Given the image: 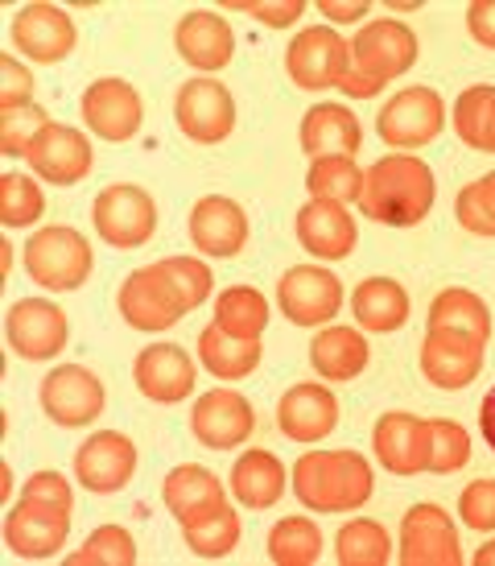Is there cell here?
<instances>
[{"label": "cell", "instance_id": "21", "mask_svg": "<svg viewBox=\"0 0 495 566\" xmlns=\"http://www.w3.org/2000/svg\"><path fill=\"white\" fill-rule=\"evenodd\" d=\"M133 380H137L140 397H149L157 406H178L194 394L199 368L190 360V352L178 344H149L137 352L133 360Z\"/></svg>", "mask_w": 495, "mask_h": 566}, {"label": "cell", "instance_id": "34", "mask_svg": "<svg viewBox=\"0 0 495 566\" xmlns=\"http://www.w3.org/2000/svg\"><path fill=\"white\" fill-rule=\"evenodd\" d=\"M182 537H186V551L194 554V558H207V563H215V558H228V554L240 546V537H244V517L232 509V501L211 509V513H202V517H190L182 521Z\"/></svg>", "mask_w": 495, "mask_h": 566}, {"label": "cell", "instance_id": "1", "mask_svg": "<svg viewBox=\"0 0 495 566\" xmlns=\"http://www.w3.org/2000/svg\"><path fill=\"white\" fill-rule=\"evenodd\" d=\"M433 199H438V182H433L430 161H421L418 154H385L364 170L359 211L371 223L418 228L430 216Z\"/></svg>", "mask_w": 495, "mask_h": 566}, {"label": "cell", "instance_id": "23", "mask_svg": "<svg viewBox=\"0 0 495 566\" xmlns=\"http://www.w3.org/2000/svg\"><path fill=\"white\" fill-rule=\"evenodd\" d=\"M483 347L471 335L459 331H425L421 339V377L430 380L433 389H466L475 385V377L483 373Z\"/></svg>", "mask_w": 495, "mask_h": 566}, {"label": "cell", "instance_id": "18", "mask_svg": "<svg viewBox=\"0 0 495 566\" xmlns=\"http://www.w3.org/2000/svg\"><path fill=\"white\" fill-rule=\"evenodd\" d=\"M78 112L99 142L108 145H124L133 142L145 125V99L128 80H95L83 99H78Z\"/></svg>", "mask_w": 495, "mask_h": 566}, {"label": "cell", "instance_id": "15", "mask_svg": "<svg viewBox=\"0 0 495 566\" xmlns=\"http://www.w3.org/2000/svg\"><path fill=\"white\" fill-rule=\"evenodd\" d=\"M252 430H256L252 401L240 389H228V385L207 389L190 409V434L207 451H235L252 439Z\"/></svg>", "mask_w": 495, "mask_h": 566}, {"label": "cell", "instance_id": "29", "mask_svg": "<svg viewBox=\"0 0 495 566\" xmlns=\"http://www.w3.org/2000/svg\"><path fill=\"white\" fill-rule=\"evenodd\" d=\"M351 311H356L359 331L368 335H392L409 323V290H404L397 277H364L351 294Z\"/></svg>", "mask_w": 495, "mask_h": 566}, {"label": "cell", "instance_id": "30", "mask_svg": "<svg viewBox=\"0 0 495 566\" xmlns=\"http://www.w3.org/2000/svg\"><path fill=\"white\" fill-rule=\"evenodd\" d=\"M289 492V472L273 451H244L232 463V496L252 513L273 509Z\"/></svg>", "mask_w": 495, "mask_h": 566}, {"label": "cell", "instance_id": "52", "mask_svg": "<svg viewBox=\"0 0 495 566\" xmlns=\"http://www.w3.org/2000/svg\"><path fill=\"white\" fill-rule=\"evenodd\" d=\"M480 430H483V439H487V447L495 451V389L487 397H483V406H480Z\"/></svg>", "mask_w": 495, "mask_h": 566}, {"label": "cell", "instance_id": "50", "mask_svg": "<svg viewBox=\"0 0 495 566\" xmlns=\"http://www.w3.org/2000/svg\"><path fill=\"white\" fill-rule=\"evenodd\" d=\"M466 33H471L483 50H495V0L466 4Z\"/></svg>", "mask_w": 495, "mask_h": 566}, {"label": "cell", "instance_id": "6", "mask_svg": "<svg viewBox=\"0 0 495 566\" xmlns=\"http://www.w3.org/2000/svg\"><path fill=\"white\" fill-rule=\"evenodd\" d=\"M446 128V99L433 92V87H404L388 99L380 116H376V133L388 149L409 154V149H425L442 137Z\"/></svg>", "mask_w": 495, "mask_h": 566}, {"label": "cell", "instance_id": "14", "mask_svg": "<svg viewBox=\"0 0 495 566\" xmlns=\"http://www.w3.org/2000/svg\"><path fill=\"white\" fill-rule=\"evenodd\" d=\"M277 306L294 327H330L343 311V282L326 265H294L281 273Z\"/></svg>", "mask_w": 495, "mask_h": 566}, {"label": "cell", "instance_id": "13", "mask_svg": "<svg viewBox=\"0 0 495 566\" xmlns=\"http://www.w3.org/2000/svg\"><path fill=\"white\" fill-rule=\"evenodd\" d=\"M9 38H13L17 54H25L33 66H54L75 54L78 25L66 9L50 4V0H38V4L17 9L13 25H9Z\"/></svg>", "mask_w": 495, "mask_h": 566}, {"label": "cell", "instance_id": "5", "mask_svg": "<svg viewBox=\"0 0 495 566\" xmlns=\"http://www.w3.org/2000/svg\"><path fill=\"white\" fill-rule=\"evenodd\" d=\"M285 75L297 92H330L351 75V42L330 25H306L285 46Z\"/></svg>", "mask_w": 495, "mask_h": 566}, {"label": "cell", "instance_id": "42", "mask_svg": "<svg viewBox=\"0 0 495 566\" xmlns=\"http://www.w3.org/2000/svg\"><path fill=\"white\" fill-rule=\"evenodd\" d=\"M46 211V195L33 174H4L0 178V223L4 228H33Z\"/></svg>", "mask_w": 495, "mask_h": 566}, {"label": "cell", "instance_id": "12", "mask_svg": "<svg viewBox=\"0 0 495 566\" xmlns=\"http://www.w3.org/2000/svg\"><path fill=\"white\" fill-rule=\"evenodd\" d=\"M4 339L21 360L42 364L54 360L71 344V318L59 302L50 298H21L4 315Z\"/></svg>", "mask_w": 495, "mask_h": 566}, {"label": "cell", "instance_id": "7", "mask_svg": "<svg viewBox=\"0 0 495 566\" xmlns=\"http://www.w3.org/2000/svg\"><path fill=\"white\" fill-rule=\"evenodd\" d=\"M418 63V33L397 17H376L351 38V71L359 80L388 87Z\"/></svg>", "mask_w": 495, "mask_h": 566}, {"label": "cell", "instance_id": "47", "mask_svg": "<svg viewBox=\"0 0 495 566\" xmlns=\"http://www.w3.org/2000/svg\"><path fill=\"white\" fill-rule=\"evenodd\" d=\"M459 517L475 534H495V480H475L459 496Z\"/></svg>", "mask_w": 495, "mask_h": 566}, {"label": "cell", "instance_id": "33", "mask_svg": "<svg viewBox=\"0 0 495 566\" xmlns=\"http://www.w3.org/2000/svg\"><path fill=\"white\" fill-rule=\"evenodd\" d=\"M492 327H495L492 311H487V302H483L475 290L450 285V290H442V294L430 302V323H425V331H459V335H471V339L487 344V339H492Z\"/></svg>", "mask_w": 495, "mask_h": 566}, {"label": "cell", "instance_id": "41", "mask_svg": "<svg viewBox=\"0 0 495 566\" xmlns=\"http://www.w3.org/2000/svg\"><path fill=\"white\" fill-rule=\"evenodd\" d=\"M137 542L124 525H99L78 551L66 554V566H137Z\"/></svg>", "mask_w": 495, "mask_h": 566}, {"label": "cell", "instance_id": "39", "mask_svg": "<svg viewBox=\"0 0 495 566\" xmlns=\"http://www.w3.org/2000/svg\"><path fill=\"white\" fill-rule=\"evenodd\" d=\"M306 190H309V199H330V203L351 207V203H359V195H364V170H359L356 158L309 161Z\"/></svg>", "mask_w": 495, "mask_h": 566}, {"label": "cell", "instance_id": "53", "mask_svg": "<svg viewBox=\"0 0 495 566\" xmlns=\"http://www.w3.org/2000/svg\"><path fill=\"white\" fill-rule=\"evenodd\" d=\"M471 563H475V566H495V542H483L480 551L471 554Z\"/></svg>", "mask_w": 495, "mask_h": 566}, {"label": "cell", "instance_id": "45", "mask_svg": "<svg viewBox=\"0 0 495 566\" xmlns=\"http://www.w3.org/2000/svg\"><path fill=\"white\" fill-rule=\"evenodd\" d=\"M50 125L42 108H21V112H0V154L4 158H25L33 137Z\"/></svg>", "mask_w": 495, "mask_h": 566}, {"label": "cell", "instance_id": "8", "mask_svg": "<svg viewBox=\"0 0 495 566\" xmlns=\"http://www.w3.org/2000/svg\"><path fill=\"white\" fill-rule=\"evenodd\" d=\"M173 120L178 133L194 145H219L235 133V99L228 83L211 75L186 80L173 95Z\"/></svg>", "mask_w": 495, "mask_h": 566}, {"label": "cell", "instance_id": "40", "mask_svg": "<svg viewBox=\"0 0 495 566\" xmlns=\"http://www.w3.org/2000/svg\"><path fill=\"white\" fill-rule=\"evenodd\" d=\"M471 463V434L450 418H425V472L450 475Z\"/></svg>", "mask_w": 495, "mask_h": 566}, {"label": "cell", "instance_id": "24", "mask_svg": "<svg viewBox=\"0 0 495 566\" xmlns=\"http://www.w3.org/2000/svg\"><path fill=\"white\" fill-rule=\"evenodd\" d=\"M339 397L330 394L326 385H314V380H302L294 389H285L277 401V430L289 442H323L330 439V430L339 426Z\"/></svg>", "mask_w": 495, "mask_h": 566}, {"label": "cell", "instance_id": "51", "mask_svg": "<svg viewBox=\"0 0 495 566\" xmlns=\"http://www.w3.org/2000/svg\"><path fill=\"white\" fill-rule=\"evenodd\" d=\"M318 13L326 17V21H364V17L371 13V0H318Z\"/></svg>", "mask_w": 495, "mask_h": 566}, {"label": "cell", "instance_id": "19", "mask_svg": "<svg viewBox=\"0 0 495 566\" xmlns=\"http://www.w3.org/2000/svg\"><path fill=\"white\" fill-rule=\"evenodd\" d=\"M133 475H137V442L124 430H95L75 451V484L95 496L120 492L133 484Z\"/></svg>", "mask_w": 495, "mask_h": 566}, {"label": "cell", "instance_id": "4", "mask_svg": "<svg viewBox=\"0 0 495 566\" xmlns=\"http://www.w3.org/2000/svg\"><path fill=\"white\" fill-rule=\"evenodd\" d=\"M92 223L99 240L116 252H133L149 244L157 232V199L137 182H112L95 195Z\"/></svg>", "mask_w": 495, "mask_h": 566}, {"label": "cell", "instance_id": "48", "mask_svg": "<svg viewBox=\"0 0 495 566\" xmlns=\"http://www.w3.org/2000/svg\"><path fill=\"white\" fill-rule=\"evenodd\" d=\"M232 13L256 17L268 30H289L294 21L306 17V0H264V4H247V0H232Z\"/></svg>", "mask_w": 495, "mask_h": 566}, {"label": "cell", "instance_id": "43", "mask_svg": "<svg viewBox=\"0 0 495 566\" xmlns=\"http://www.w3.org/2000/svg\"><path fill=\"white\" fill-rule=\"evenodd\" d=\"M454 220L463 223V232L480 240H495V170L466 182L454 199Z\"/></svg>", "mask_w": 495, "mask_h": 566}, {"label": "cell", "instance_id": "32", "mask_svg": "<svg viewBox=\"0 0 495 566\" xmlns=\"http://www.w3.org/2000/svg\"><path fill=\"white\" fill-rule=\"evenodd\" d=\"M264 347L261 339H235L228 331L211 323L199 331V364L215 380H244L261 368Z\"/></svg>", "mask_w": 495, "mask_h": 566}, {"label": "cell", "instance_id": "20", "mask_svg": "<svg viewBox=\"0 0 495 566\" xmlns=\"http://www.w3.org/2000/svg\"><path fill=\"white\" fill-rule=\"evenodd\" d=\"M190 244L202 256H219L232 261L247 249V211L228 195H202L199 203L190 207Z\"/></svg>", "mask_w": 495, "mask_h": 566}, {"label": "cell", "instance_id": "26", "mask_svg": "<svg viewBox=\"0 0 495 566\" xmlns=\"http://www.w3.org/2000/svg\"><path fill=\"white\" fill-rule=\"evenodd\" d=\"M376 463L392 475H421L425 472V418L392 409L371 430Z\"/></svg>", "mask_w": 495, "mask_h": 566}, {"label": "cell", "instance_id": "10", "mask_svg": "<svg viewBox=\"0 0 495 566\" xmlns=\"http://www.w3.org/2000/svg\"><path fill=\"white\" fill-rule=\"evenodd\" d=\"M38 406L50 422L62 430H78V426H92L104 406H108V389L104 380L95 377L92 368L83 364H59L54 373H46L42 389H38Z\"/></svg>", "mask_w": 495, "mask_h": 566}, {"label": "cell", "instance_id": "16", "mask_svg": "<svg viewBox=\"0 0 495 566\" xmlns=\"http://www.w3.org/2000/svg\"><path fill=\"white\" fill-rule=\"evenodd\" d=\"M25 161H30L33 178H42L50 187H78V182L92 174L95 154L83 128L50 120V125L33 137L30 149H25Z\"/></svg>", "mask_w": 495, "mask_h": 566}, {"label": "cell", "instance_id": "46", "mask_svg": "<svg viewBox=\"0 0 495 566\" xmlns=\"http://www.w3.org/2000/svg\"><path fill=\"white\" fill-rule=\"evenodd\" d=\"M33 71L17 54H0V112L33 108Z\"/></svg>", "mask_w": 495, "mask_h": 566}, {"label": "cell", "instance_id": "22", "mask_svg": "<svg viewBox=\"0 0 495 566\" xmlns=\"http://www.w3.org/2000/svg\"><path fill=\"white\" fill-rule=\"evenodd\" d=\"M173 50L186 66H194L199 75H215L235 59V33L232 21H223L215 9H190L173 25Z\"/></svg>", "mask_w": 495, "mask_h": 566}, {"label": "cell", "instance_id": "3", "mask_svg": "<svg viewBox=\"0 0 495 566\" xmlns=\"http://www.w3.org/2000/svg\"><path fill=\"white\" fill-rule=\"evenodd\" d=\"M25 273H30L33 285H42L50 294H71L78 285H87L95 269L92 244L78 228H62V223H50V228H38L25 244Z\"/></svg>", "mask_w": 495, "mask_h": 566}, {"label": "cell", "instance_id": "31", "mask_svg": "<svg viewBox=\"0 0 495 566\" xmlns=\"http://www.w3.org/2000/svg\"><path fill=\"white\" fill-rule=\"evenodd\" d=\"M161 501L170 509V517L182 525V521L202 517L219 504H228V488L219 484L215 472H207L199 463H182L161 480Z\"/></svg>", "mask_w": 495, "mask_h": 566}, {"label": "cell", "instance_id": "2", "mask_svg": "<svg viewBox=\"0 0 495 566\" xmlns=\"http://www.w3.org/2000/svg\"><path fill=\"white\" fill-rule=\"evenodd\" d=\"M289 488L309 513H356L371 501L376 475L359 451H306L294 463Z\"/></svg>", "mask_w": 495, "mask_h": 566}, {"label": "cell", "instance_id": "35", "mask_svg": "<svg viewBox=\"0 0 495 566\" xmlns=\"http://www.w3.org/2000/svg\"><path fill=\"white\" fill-rule=\"evenodd\" d=\"M454 133L466 149L475 154H495V87L492 83H475L459 95L454 104Z\"/></svg>", "mask_w": 495, "mask_h": 566}, {"label": "cell", "instance_id": "37", "mask_svg": "<svg viewBox=\"0 0 495 566\" xmlns=\"http://www.w3.org/2000/svg\"><path fill=\"white\" fill-rule=\"evenodd\" d=\"M335 563L339 566H388L392 563V534L380 521L356 517L335 534Z\"/></svg>", "mask_w": 495, "mask_h": 566}, {"label": "cell", "instance_id": "49", "mask_svg": "<svg viewBox=\"0 0 495 566\" xmlns=\"http://www.w3.org/2000/svg\"><path fill=\"white\" fill-rule=\"evenodd\" d=\"M21 496L75 513V488L66 484V475L62 472H33L30 480H25V488H21Z\"/></svg>", "mask_w": 495, "mask_h": 566}, {"label": "cell", "instance_id": "25", "mask_svg": "<svg viewBox=\"0 0 495 566\" xmlns=\"http://www.w3.org/2000/svg\"><path fill=\"white\" fill-rule=\"evenodd\" d=\"M294 232L297 244L318 261H343L359 244V228L351 220V211L343 203H330V199H309L306 207H297Z\"/></svg>", "mask_w": 495, "mask_h": 566}, {"label": "cell", "instance_id": "11", "mask_svg": "<svg viewBox=\"0 0 495 566\" xmlns=\"http://www.w3.org/2000/svg\"><path fill=\"white\" fill-rule=\"evenodd\" d=\"M116 306H120V318L133 331H145V335H157V331H170L173 323H182L190 311H186L182 294L173 290V282L154 265L133 269L120 282V294H116Z\"/></svg>", "mask_w": 495, "mask_h": 566}, {"label": "cell", "instance_id": "44", "mask_svg": "<svg viewBox=\"0 0 495 566\" xmlns=\"http://www.w3.org/2000/svg\"><path fill=\"white\" fill-rule=\"evenodd\" d=\"M157 269H161L173 282V290L182 294L186 311H199L202 302L211 298V290H215V273L202 265L199 256H166V261H157Z\"/></svg>", "mask_w": 495, "mask_h": 566}, {"label": "cell", "instance_id": "27", "mask_svg": "<svg viewBox=\"0 0 495 566\" xmlns=\"http://www.w3.org/2000/svg\"><path fill=\"white\" fill-rule=\"evenodd\" d=\"M302 154L309 161L323 158H356L364 145V125L356 120V112L343 104H314L302 116Z\"/></svg>", "mask_w": 495, "mask_h": 566}, {"label": "cell", "instance_id": "17", "mask_svg": "<svg viewBox=\"0 0 495 566\" xmlns=\"http://www.w3.org/2000/svg\"><path fill=\"white\" fill-rule=\"evenodd\" d=\"M66 534H71V513L54 509V504L30 501V496H21L4 517V546L21 563L54 558L66 546Z\"/></svg>", "mask_w": 495, "mask_h": 566}, {"label": "cell", "instance_id": "28", "mask_svg": "<svg viewBox=\"0 0 495 566\" xmlns=\"http://www.w3.org/2000/svg\"><path fill=\"white\" fill-rule=\"evenodd\" d=\"M309 364L314 373L330 385H347L368 373L371 364V347H368V331L359 327H343V323H330L314 335L309 344Z\"/></svg>", "mask_w": 495, "mask_h": 566}, {"label": "cell", "instance_id": "36", "mask_svg": "<svg viewBox=\"0 0 495 566\" xmlns=\"http://www.w3.org/2000/svg\"><path fill=\"white\" fill-rule=\"evenodd\" d=\"M215 323L235 339H261L268 327V298L256 285H228L215 298Z\"/></svg>", "mask_w": 495, "mask_h": 566}, {"label": "cell", "instance_id": "38", "mask_svg": "<svg viewBox=\"0 0 495 566\" xmlns=\"http://www.w3.org/2000/svg\"><path fill=\"white\" fill-rule=\"evenodd\" d=\"M268 563L277 566H314L323 558V530L309 517H281L268 530Z\"/></svg>", "mask_w": 495, "mask_h": 566}, {"label": "cell", "instance_id": "9", "mask_svg": "<svg viewBox=\"0 0 495 566\" xmlns=\"http://www.w3.org/2000/svg\"><path fill=\"white\" fill-rule=\"evenodd\" d=\"M397 563L401 566H463L459 525L442 504L421 501L401 517L397 537Z\"/></svg>", "mask_w": 495, "mask_h": 566}]
</instances>
